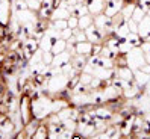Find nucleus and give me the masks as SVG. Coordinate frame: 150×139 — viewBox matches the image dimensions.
<instances>
[{"instance_id":"obj_1","label":"nucleus","mask_w":150,"mask_h":139,"mask_svg":"<svg viewBox=\"0 0 150 139\" xmlns=\"http://www.w3.org/2000/svg\"><path fill=\"white\" fill-rule=\"evenodd\" d=\"M52 100H53V97L49 95L47 92H41L37 97L30 98L33 118H37L40 121H46V118L52 114Z\"/></svg>"},{"instance_id":"obj_2","label":"nucleus","mask_w":150,"mask_h":139,"mask_svg":"<svg viewBox=\"0 0 150 139\" xmlns=\"http://www.w3.org/2000/svg\"><path fill=\"white\" fill-rule=\"evenodd\" d=\"M68 76L65 74H53L47 79V83H46V89H47V94L55 97V95H59L61 92H64L67 88H68Z\"/></svg>"},{"instance_id":"obj_3","label":"nucleus","mask_w":150,"mask_h":139,"mask_svg":"<svg viewBox=\"0 0 150 139\" xmlns=\"http://www.w3.org/2000/svg\"><path fill=\"white\" fill-rule=\"evenodd\" d=\"M126 64L130 70H139L146 64V58H144V51L141 50V47H134L129 53H126Z\"/></svg>"},{"instance_id":"obj_4","label":"nucleus","mask_w":150,"mask_h":139,"mask_svg":"<svg viewBox=\"0 0 150 139\" xmlns=\"http://www.w3.org/2000/svg\"><path fill=\"white\" fill-rule=\"evenodd\" d=\"M12 0H0V24L8 26L12 18Z\"/></svg>"},{"instance_id":"obj_5","label":"nucleus","mask_w":150,"mask_h":139,"mask_svg":"<svg viewBox=\"0 0 150 139\" xmlns=\"http://www.w3.org/2000/svg\"><path fill=\"white\" fill-rule=\"evenodd\" d=\"M85 35H86V39L93 42V44H103V41H105V35L100 32V29L96 27L94 23L85 29Z\"/></svg>"},{"instance_id":"obj_6","label":"nucleus","mask_w":150,"mask_h":139,"mask_svg":"<svg viewBox=\"0 0 150 139\" xmlns=\"http://www.w3.org/2000/svg\"><path fill=\"white\" fill-rule=\"evenodd\" d=\"M125 5V0H106V5H105V14L108 17H114L118 12H121V8Z\"/></svg>"},{"instance_id":"obj_7","label":"nucleus","mask_w":150,"mask_h":139,"mask_svg":"<svg viewBox=\"0 0 150 139\" xmlns=\"http://www.w3.org/2000/svg\"><path fill=\"white\" fill-rule=\"evenodd\" d=\"M86 6H88V12L93 17L99 15L105 11V5H106V0H85Z\"/></svg>"},{"instance_id":"obj_8","label":"nucleus","mask_w":150,"mask_h":139,"mask_svg":"<svg viewBox=\"0 0 150 139\" xmlns=\"http://www.w3.org/2000/svg\"><path fill=\"white\" fill-rule=\"evenodd\" d=\"M74 50H76V55H82V56H91L93 55V42L90 41H81V42H76L74 44Z\"/></svg>"},{"instance_id":"obj_9","label":"nucleus","mask_w":150,"mask_h":139,"mask_svg":"<svg viewBox=\"0 0 150 139\" xmlns=\"http://www.w3.org/2000/svg\"><path fill=\"white\" fill-rule=\"evenodd\" d=\"M115 77H118V79H121V80L132 82L134 80V70H130L127 65L115 67Z\"/></svg>"},{"instance_id":"obj_10","label":"nucleus","mask_w":150,"mask_h":139,"mask_svg":"<svg viewBox=\"0 0 150 139\" xmlns=\"http://www.w3.org/2000/svg\"><path fill=\"white\" fill-rule=\"evenodd\" d=\"M71 55L68 51H62V53H58V55H53V60H52V65L50 67H62L64 64H68L71 62Z\"/></svg>"},{"instance_id":"obj_11","label":"nucleus","mask_w":150,"mask_h":139,"mask_svg":"<svg viewBox=\"0 0 150 139\" xmlns=\"http://www.w3.org/2000/svg\"><path fill=\"white\" fill-rule=\"evenodd\" d=\"M70 15H71V12H70L68 8H65V6H56V8H53V11H52L50 20H67Z\"/></svg>"},{"instance_id":"obj_12","label":"nucleus","mask_w":150,"mask_h":139,"mask_svg":"<svg viewBox=\"0 0 150 139\" xmlns=\"http://www.w3.org/2000/svg\"><path fill=\"white\" fill-rule=\"evenodd\" d=\"M149 80H150V74L141 71V70H135L134 71V82H135V85L139 86V88H146Z\"/></svg>"},{"instance_id":"obj_13","label":"nucleus","mask_w":150,"mask_h":139,"mask_svg":"<svg viewBox=\"0 0 150 139\" xmlns=\"http://www.w3.org/2000/svg\"><path fill=\"white\" fill-rule=\"evenodd\" d=\"M138 35L141 38H146L147 35H150V17L146 14V17L138 23Z\"/></svg>"},{"instance_id":"obj_14","label":"nucleus","mask_w":150,"mask_h":139,"mask_svg":"<svg viewBox=\"0 0 150 139\" xmlns=\"http://www.w3.org/2000/svg\"><path fill=\"white\" fill-rule=\"evenodd\" d=\"M135 6H137V0H132V2H125V5H123V8H121V15H123V18H125V21H127L130 17H132Z\"/></svg>"},{"instance_id":"obj_15","label":"nucleus","mask_w":150,"mask_h":139,"mask_svg":"<svg viewBox=\"0 0 150 139\" xmlns=\"http://www.w3.org/2000/svg\"><path fill=\"white\" fill-rule=\"evenodd\" d=\"M129 26H127V21H123V23H120L118 26H115L114 27V35H115L117 38H120V39H125L127 35H129Z\"/></svg>"},{"instance_id":"obj_16","label":"nucleus","mask_w":150,"mask_h":139,"mask_svg":"<svg viewBox=\"0 0 150 139\" xmlns=\"http://www.w3.org/2000/svg\"><path fill=\"white\" fill-rule=\"evenodd\" d=\"M41 124V121L40 119H37V118H32L29 123H26L24 124V127H23V130L26 132V135H28V138H32L33 136V133L37 132V128H38V126Z\"/></svg>"},{"instance_id":"obj_17","label":"nucleus","mask_w":150,"mask_h":139,"mask_svg":"<svg viewBox=\"0 0 150 139\" xmlns=\"http://www.w3.org/2000/svg\"><path fill=\"white\" fill-rule=\"evenodd\" d=\"M67 50V41L62 39V38H58L53 41V44H52V53L53 55H58V53H62V51Z\"/></svg>"},{"instance_id":"obj_18","label":"nucleus","mask_w":150,"mask_h":139,"mask_svg":"<svg viewBox=\"0 0 150 139\" xmlns=\"http://www.w3.org/2000/svg\"><path fill=\"white\" fill-rule=\"evenodd\" d=\"M38 44H40V48L42 51H50L52 50V44H53V39H52L47 33H44L42 38L38 41Z\"/></svg>"},{"instance_id":"obj_19","label":"nucleus","mask_w":150,"mask_h":139,"mask_svg":"<svg viewBox=\"0 0 150 139\" xmlns=\"http://www.w3.org/2000/svg\"><path fill=\"white\" fill-rule=\"evenodd\" d=\"M93 20H94V17L91 14H86V15H82V17H79V23H77V27L79 29H82L85 30L88 26H91L93 24Z\"/></svg>"},{"instance_id":"obj_20","label":"nucleus","mask_w":150,"mask_h":139,"mask_svg":"<svg viewBox=\"0 0 150 139\" xmlns=\"http://www.w3.org/2000/svg\"><path fill=\"white\" fill-rule=\"evenodd\" d=\"M32 138H37V139H44V138H49V127H47V124L41 121V124L38 126L37 132L33 133V136H32Z\"/></svg>"},{"instance_id":"obj_21","label":"nucleus","mask_w":150,"mask_h":139,"mask_svg":"<svg viewBox=\"0 0 150 139\" xmlns=\"http://www.w3.org/2000/svg\"><path fill=\"white\" fill-rule=\"evenodd\" d=\"M125 39H127L134 47H141V44H143V38H141L138 33H135V32H129V35Z\"/></svg>"},{"instance_id":"obj_22","label":"nucleus","mask_w":150,"mask_h":139,"mask_svg":"<svg viewBox=\"0 0 150 139\" xmlns=\"http://www.w3.org/2000/svg\"><path fill=\"white\" fill-rule=\"evenodd\" d=\"M146 14H147V12L143 9V8H141L139 5H137V6H135V9H134V14H132L130 18H132V20H135L137 23H139V21L146 17Z\"/></svg>"},{"instance_id":"obj_23","label":"nucleus","mask_w":150,"mask_h":139,"mask_svg":"<svg viewBox=\"0 0 150 139\" xmlns=\"http://www.w3.org/2000/svg\"><path fill=\"white\" fill-rule=\"evenodd\" d=\"M50 24L53 26L56 30H59V32L62 30V29H65V27H68L67 20H50Z\"/></svg>"},{"instance_id":"obj_24","label":"nucleus","mask_w":150,"mask_h":139,"mask_svg":"<svg viewBox=\"0 0 150 139\" xmlns=\"http://www.w3.org/2000/svg\"><path fill=\"white\" fill-rule=\"evenodd\" d=\"M28 9L33 11V12H38L40 11V8H41V2L40 0H28Z\"/></svg>"},{"instance_id":"obj_25","label":"nucleus","mask_w":150,"mask_h":139,"mask_svg":"<svg viewBox=\"0 0 150 139\" xmlns=\"http://www.w3.org/2000/svg\"><path fill=\"white\" fill-rule=\"evenodd\" d=\"M77 23H79V17H76V15H70L68 18H67V24H68L70 29H76L77 27Z\"/></svg>"},{"instance_id":"obj_26","label":"nucleus","mask_w":150,"mask_h":139,"mask_svg":"<svg viewBox=\"0 0 150 139\" xmlns=\"http://www.w3.org/2000/svg\"><path fill=\"white\" fill-rule=\"evenodd\" d=\"M59 37L62 38V39H68V38H71L73 37V29H70V27H65V29H62L59 32Z\"/></svg>"},{"instance_id":"obj_27","label":"nucleus","mask_w":150,"mask_h":139,"mask_svg":"<svg viewBox=\"0 0 150 139\" xmlns=\"http://www.w3.org/2000/svg\"><path fill=\"white\" fill-rule=\"evenodd\" d=\"M127 26H129V30H130V32H135V33H138V23H137L135 20L129 18V20H127Z\"/></svg>"},{"instance_id":"obj_28","label":"nucleus","mask_w":150,"mask_h":139,"mask_svg":"<svg viewBox=\"0 0 150 139\" xmlns=\"http://www.w3.org/2000/svg\"><path fill=\"white\" fill-rule=\"evenodd\" d=\"M144 58H146V64H150V53H144Z\"/></svg>"},{"instance_id":"obj_29","label":"nucleus","mask_w":150,"mask_h":139,"mask_svg":"<svg viewBox=\"0 0 150 139\" xmlns=\"http://www.w3.org/2000/svg\"><path fill=\"white\" fill-rule=\"evenodd\" d=\"M147 15L150 17V8H149V9H147Z\"/></svg>"}]
</instances>
